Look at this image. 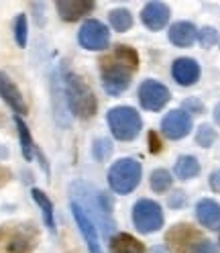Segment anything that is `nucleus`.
<instances>
[{
	"mask_svg": "<svg viewBox=\"0 0 220 253\" xmlns=\"http://www.w3.org/2000/svg\"><path fill=\"white\" fill-rule=\"evenodd\" d=\"M102 86L110 96H118L131 86V76L139 66V55L129 45H116L112 55L102 61Z\"/></svg>",
	"mask_w": 220,
	"mask_h": 253,
	"instance_id": "obj_1",
	"label": "nucleus"
},
{
	"mask_svg": "<svg viewBox=\"0 0 220 253\" xmlns=\"http://www.w3.org/2000/svg\"><path fill=\"white\" fill-rule=\"evenodd\" d=\"M66 100L72 108V113L77 119H92L96 115L98 100L82 76L68 74V78H66Z\"/></svg>",
	"mask_w": 220,
	"mask_h": 253,
	"instance_id": "obj_2",
	"label": "nucleus"
},
{
	"mask_svg": "<svg viewBox=\"0 0 220 253\" xmlns=\"http://www.w3.org/2000/svg\"><path fill=\"white\" fill-rule=\"evenodd\" d=\"M141 173H143L141 164L133 157H124L110 168L108 184L114 194H131L141 182Z\"/></svg>",
	"mask_w": 220,
	"mask_h": 253,
	"instance_id": "obj_3",
	"label": "nucleus"
},
{
	"mask_svg": "<svg viewBox=\"0 0 220 253\" xmlns=\"http://www.w3.org/2000/svg\"><path fill=\"white\" fill-rule=\"evenodd\" d=\"M106 121H108L110 131H112V135L118 141H133L141 133V126H143L141 115L133 106L110 108L108 115H106Z\"/></svg>",
	"mask_w": 220,
	"mask_h": 253,
	"instance_id": "obj_4",
	"label": "nucleus"
},
{
	"mask_svg": "<svg viewBox=\"0 0 220 253\" xmlns=\"http://www.w3.org/2000/svg\"><path fill=\"white\" fill-rule=\"evenodd\" d=\"M37 241V231L31 225L0 227V253H31Z\"/></svg>",
	"mask_w": 220,
	"mask_h": 253,
	"instance_id": "obj_5",
	"label": "nucleus"
},
{
	"mask_svg": "<svg viewBox=\"0 0 220 253\" xmlns=\"http://www.w3.org/2000/svg\"><path fill=\"white\" fill-rule=\"evenodd\" d=\"M133 223L141 233H155L163 227V211L155 200L141 198L133 207Z\"/></svg>",
	"mask_w": 220,
	"mask_h": 253,
	"instance_id": "obj_6",
	"label": "nucleus"
},
{
	"mask_svg": "<svg viewBox=\"0 0 220 253\" xmlns=\"http://www.w3.org/2000/svg\"><path fill=\"white\" fill-rule=\"evenodd\" d=\"M77 39H80V45L88 51H104V49H108L110 33H108L106 25H102L96 19H90L82 25L80 33H77Z\"/></svg>",
	"mask_w": 220,
	"mask_h": 253,
	"instance_id": "obj_7",
	"label": "nucleus"
},
{
	"mask_svg": "<svg viewBox=\"0 0 220 253\" xmlns=\"http://www.w3.org/2000/svg\"><path fill=\"white\" fill-rule=\"evenodd\" d=\"M202 241V235L192 225H176L165 237V243L171 249V253H192L194 247Z\"/></svg>",
	"mask_w": 220,
	"mask_h": 253,
	"instance_id": "obj_8",
	"label": "nucleus"
},
{
	"mask_svg": "<svg viewBox=\"0 0 220 253\" xmlns=\"http://www.w3.org/2000/svg\"><path fill=\"white\" fill-rule=\"evenodd\" d=\"M171 98V94L167 90V86H163L161 82L157 80H145L143 84L139 86V102L145 110H161Z\"/></svg>",
	"mask_w": 220,
	"mask_h": 253,
	"instance_id": "obj_9",
	"label": "nucleus"
},
{
	"mask_svg": "<svg viewBox=\"0 0 220 253\" xmlns=\"http://www.w3.org/2000/svg\"><path fill=\"white\" fill-rule=\"evenodd\" d=\"M192 129V117L183 113V110H171L169 115L163 117L161 121V131L167 139L171 141H178L183 139Z\"/></svg>",
	"mask_w": 220,
	"mask_h": 253,
	"instance_id": "obj_10",
	"label": "nucleus"
},
{
	"mask_svg": "<svg viewBox=\"0 0 220 253\" xmlns=\"http://www.w3.org/2000/svg\"><path fill=\"white\" fill-rule=\"evenodd\" d=\"M72 212H73L75 223H77V227H80L84 239H86L88 251H90V253H104L102 247H100V239H98V233H96V225H94V220L86 214V211H84L75 200H72Z\"/></svg>",
	"mask_w": 220,
	"mask_h": 253,
	"instance_id": "obj_11",
	"label": "nucleus"
},
{
	"mask_svg": "<svg viewBox=\"0 0 220 253\" xmlns=\"http://www.w3.org/2000/svg\"><path fill=\"white\" fill-rule=\"evenodd\" d=\"M171 76L180 86H194L200 80V66L196 59L180 57L171 66Z\"/></svg>",
	"mask_w": 220,
	"mask_h": 253,
	"instance_id": "obj_12",
	"label": "nucleus"
},
{
	"mask_svg": "<svg viewBox=\"0 0 220 253\" xmlns=\"http://www.w3.org/2000/svg\"><path fill=\"white\" fill-rule=\"evenodd\" d=\"M0 96L4 98V102L14 110V113L27 115V102L23 98L21 90L17 88V84H14L4 72H0Z\"/></svg>",
	"mask_w": 220,
	"mask_h": 253,
	"instance_id": "obj_13",
	"label": "nucleus"
},
{
	"mask_svg": "<svg viewBox=\"0 0 220 253\" xmlns=\"http://www.w3.org/2000/svg\"><path fill=\"white\" fill-rule=\"evenodd\" d=\"M169 6L165 2H149L145 4L143 12H141V19H143L145 27L151 31H159L167 25L169 21Z\"/></svg>",
	"mask_w": 220,
	"mask_h": 253,
	"instance_id": "obj_14",
	"label": "nucleus"
},
{
	"mask_svg": "<svg viewBox=\"0 0 220 253\" xmlns=\"http://www.w3.org/2000/svg\"><path fill=\"white\" fill-rule=\"evenodd\" d=\"M196 216L202 227H206L210 231L220 229V204L216 200H210V198L200 200L196 204Z\"/></svg>",
	"mask_w": 220,
	"mask_h": 253,
	"instance_id": "obj_15",
	"label": "nucleus"
},
{
	"mask_svg": "<svg viewBox=\"0 0 220 253\" xmlns=\"http://www.w3.org/2000/svg\"><path fill=\"white\" fill-rule=\"evenodd\" d=\"M55 6H57L59 17L64 21H68V23H73L77 19H82L84 14L94 10L92 0H61V2H57Z\"/></svg>",
	"mask_w": 220,
	"mask_h": 253,
	"instance_id": "obj_16",
	"label": "nucleus"
},
{
	"mask_svg": "<svg viewBox=\"0 0 220 253\" xmlns=\"http://www.w3.org/2000/svg\"><path fill=\"white\" fill-rule=\"evenodd\" d=\"M196 39H198V29L187 21L174 23L169 29V41L176 47H190Z\"/></svg>",
	"mask_w": 220,
	"mask_h": 253,
	"instance_id": "obj_17",
	"label": "nucleus"
},
{
	"mask_svg": "<svg viewBox=\"0 0 220 253\" xmlns=\"http://www.w3.org/2000/svg\"><path fill=\"white\" fill-rule=\"evenodd\" d=\"M110 253H145V247L129 233H118L110 239Z\"/></svg>",
	"mask_w": 220,
	"mask_h": 253,
	"instance_id": "obj_18",
	"label": "nucleus"
},
{
	"mask_svg": "<svg viewBox=\"0 0 220 253\" xmlns=\"http://www.w3.org/2000/svg\"><path fill=\"white\" fill-rule=\"evenodd\" d=\"M174 171H176V176L180 180H192L200 173V162L196 160L194 155H182L180 160L176 162Z\"/></svg>",
	"mask_w": 220,
	"mask_h": 253,
	"instance_id": "obj_19",
	"label": "nucleus"
},
{
	"mask_svg": "<svg viewBox=\"0 0 220 253\" xmlns=\"http://www.w3.org/2000/svg\"><path fill=\"white\" fill-rule=\"evenodd\" d=\"M33 198H35V202L39 204V209H41V212H43V218H45V225L49 227V231H55V218H53V204H51V200L47 198V194L45 192H41V190H33Z\"/></svg>",
	"mask_w": 220,
	"mask_h": 253,
	"instance_id": "obj_20",
	"label": "nucleus"
},
{
	"mask_svg": "<svg viewBox=\"0 0 220 253\" xmlns=\"http://www.w3.org/2000/svg\"><path fill=\"white\" fill-rule=\"evenodd\" d=\"M14 123H17V129H19V137H21V149H23V155H25V160H27V162H31V160H33L35 145H33V139H31L29 126L23 123V119H21V117L14 119Z\"/></svg>",
	"mask_w": 220,
	"mask_h": 253,
	"instance_id": "obj_21",
	"label": "nucleus"
},
{
	"mask_svg": "<svg viewBox=\"0 0 220 253\" xmlns=\"http://www.w3.org/2000/svg\"><path fill=\"white\" fill-rule=\"evenodd\" d=\"M110 25H112L114 31L118 33H124V31H129L133 27V14L127 10V8H116L110 12Z\"/></svg>",
	"mask_w": 220,
	"mask_h": 253,
	"instance_id": "obj_22",
	"label": "nucleus"
},
{
	"mask_svg": "<svg viewBox=\"0 0 220 253\" xmlns=\"http://www.w3.org/2000/svg\"><path fill=\"white\" fill-rule=\"evenodd\" d=\"M174 184V178H171V173L167 169H155L151 173V188L155 190L157 194H163L171 188Z\"/></svg>",
	"mask_w": 220,
	"mask_h": 253,
	"instance_id": "obj_23",
	"label": "nucleus"
},
{
	"mask_svg": "<svg viewBox=\"0 0 220 253\" xmlns=\"http://www.w3.org/2000/svg\"><path fill=\"white\" fill-rule=\"evenodd\" d=\"M214 141H216V131L212 129L210 125H206V123L200 125L198 131H196V143L200 147H210Z\"/></svg>",
	"mask_w": 220,
	"mask_h": 253,
	"instance_id": "obj_24",
	"label": "nucleus"
},
{
	"mask_svg": "<svg viewBox=\"0 0 220 253\" xmlns=\"http://www.w3.org/2000/svg\"><path fill=\"white\" fill-rule=\"evenodd\" d=\"M14 39H17L19 47L27 45V17L25 14H19L17 21H14Z\"/></svg>",
	"mask_w": 220,
	"mask_h": 253,
	"instance_id": "obj_25",
	"label": "nucleus"
},
{
	"mask_svg": "<svg viewBox=\"0 0 220 253\" xmlns=\"http://www.w3.org/2000/svg\"><path fill=\"white\" fill-rule=\"evenodd\" d=\"M198 41L202 47H212L214 43H218V31L214 27H204L198 31Z\"/></svg>",
	"mask_w": 220,
	"mask_h": 253,
	"instance_id": "obj_26",
	"label": "nucleus"
},
{
	"mask_svg": "<svg viewBox=\"0 0 220 253\" xmlns=\"http://www.w3.org/2000/svg\"><path fill=\"white\" fill-rule=\"evenodd\" d=\"M183 113H192V115H202L204 113V104L198 98H187L183 102Z\"/></svg>",
	"mask_w": 220,
	"mask_h": 253,
	"instance_id": "obj_27",
	"label": "nucleus"
},
{
	"mask_svg": "<svg viewBox=\"0 0 220 253\" xmlns=\"http://www.w3.org/2000/svg\"><path fill=\"white\" fill-rule=\"evenodd\" d=\"M110 151H112V147H110V141L100 139L98 143L94 145V155H96V160H104L106 155H110Z\"/></svg>",
	"mask_w": 220,
	"mask_h": 253,
	"instance_id": "obj_28",
	"label": "nucleus"
},
{
	"mask_svg": "<svg viewBox=\"0 0 220 253\" xmlns=\"http://www.w3.org/2000/svg\"><path fill=\"white\" fill-rule=\"evenodd\" d=\"M192 253H218V249H216V245H214L212 241L202 239V241L194 247V251H192Z\"/></svg>",
	"mask_w": 220,
	"mask_h": 253,
	"instance_id": "obj_29",
	"label": "nucleus"
},
{
	"mask_svg": "<svg viewBox=\"0 0 220 253\" xmlns=\"http://www.w3.org/2000/svg\"><path fill=\"white\" fill-rule=\"evenodd\" d=\"M161 149H163L161 139L157 137L155 131H151V133H149V151H151V153H161Z\"/></svg>",
	"mask_w": 220,
	"mask_h": 253,
	"instance_id": "obj_30",
	"label": "nucleus"
},
{
	"mask_svg": "<svg viewBox=\"0 0 220 253\" xmlns=\"http://www.w3.org/2000/svg\"><path fill=\"white\" fill-rule=\"evenodd\" d=\"M185 202V194L183 192H176L174 196L169 198V207H174V209H178V207H182V204Z\"/></svg>",
	"mask_w": 220,
	"mask_h": 253,
	"instance_id": "obj_31",
	"label": "nucleus"
},
{
	"mask_svg": "<svg viewBox=\"0 0 220 253\" xmlns=\"http://www.w3.org/2000/svg\"><path fill=\"white\" fill-rule=\"evenodd\" d=\"M210 188L214 190V192H220V169H216L210 176Z\"/></svg>",
	"mask_w": 220,
	"mask_h": 253,
	"instance_id": "obj_32",
	"label": "nucleus"
},
{
	"mask_svg": "<svg viewBox=\"0 0 220 253\" xmlns=\"http://www.w3.org/2000/svg\"><path fill=\"white\" fill-rule=\"evenodd\" d=\"M214 121H216V125H220V102L214 106Z\"/></svg>",
	"mask_w": 220,
	"mask_h": 253,
	"instance_id": "obj_33",
	"label": "nucleus"
},
{
	"mask_svg": "<svg viewBox=\"0 0 220 253\" xmlns=\"http://www.w3.org/2000/svg\"><path fill=\"white\" fill-rule=\"evenodd\" d=\"M6 182V171L2 169V168H0V186H2Z\"/></svg>",
	"mask_w": 220,
	"mask_h": 253,
	"instance_id": "obj_34",
	"label": "nucleus"
},
{
	"mask_svg": "<svg viewBox=\"0 0 220 253\" xmlns=\"http://www.w3.org/2000/svg\"><path fill=\"white\" fill-rule=\"evenodd\" d=\"M218 43H220V39H218Z\"/></svg>",
	"mask_w": 220,
	"mask_h": 253,
	"instance_id": "obj_35",
	"label": "nucleus"
}]
</instances>
